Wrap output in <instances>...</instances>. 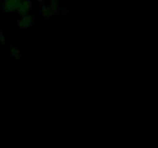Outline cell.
<instances>
[{
  "label": "cell",
  "mask_w": 158,
  "mask_h": 148,
  "mask_svg": "<svg viewBox=\"0 0 158 148\" xmlns=\"http://www.w3.org/2000/svg\"><path fill=\"white\" fill-rule=\"evenodd\" d=\"M49 8L52 12H56L59 10V2L58 0H50V6Z\"/></svg>",
  "instance_id": "obj_6"
},
{
  "label": "cell",
  "mask_w": 158,
  "mask_h": 148,
  "mask_svg": "<svg viewBox=\"0 0 158 148\" xmlns=\"http://www.w3.org/2000/svg\"><path fill=\"white\" fill-rule=\"evenodd\" d=\"M37 1H38L39 2H44L45 1V0H37Z\"/></svg>",
  "instance_id": "obj_9"
},
{
  "label": "cell",
  "mask_w": 158,
  "mask_h": 148,
  "mask_svg": "<svg viewBox=\"0 0 158 148\" xmlns=\"http://www.w3.org/2000/svg\"><path fill=\"white\" fill-rule=\"evenodd\" d=\"M10 53L12 54V56H13L14 58L16 59V60H19V59L21 58V53H20L18 48L15 47V46H12V47L10 48Z\"/></svg>",
  "instance_id": "obj_5"
},
{
  "label": "cell",
  "mask_w": 158,
  "mask_h": 148,
  "mask_svg": "<svg viewBox=\"0 0 158 148\" xmlns=\"http://www.w3.org/2000/svg\"><path fill=\"white\" fill-rule=\"evenodd\" d=\"M22 0H4L2 2L1 7L6 12H17Z\"/></svg>",
  "instance_id": "obj_1"
},
{
  "label": "cell",
  "mask_w": 158,
  "mask_h": 148,
  "mask_svg": "<svg viewBox=\"0 0 158 148\" xmlns=\"http://www.w3.org/2000/svg\"><path fill=\"white\" fill-rule=\"evenodd\" d=\"M32 4L30 0H22L19 7L18 10H17V12L21 16L29 15V12L32 9Z\"/></svg>",
  "instance_id": "obj_3"
},
{
  "label": "cell",
  "mask_w": 158,
  "mask_h": 148,
  "mask_svg": "<svg viewBox=\"0 0 158 148\" xmlns=\"http://www.w3.org/2000/svg\"><path fill=\"white\" fill-rule=\"evenodd\" d=\"M68 12H69V11H68L67 9H66V8H63V9H61V13H63V15H66Z\"/></svg>",
  "instance_id": "obj_8"
},
{
  "label": "cell",
  "mask_w": 158,
  "mask_h": 148,
  "mask_svg": "<svg viewBox=\"0 0 158 148\" xmlns=\"http://www.w3.org/2000/svg\"><path fill=\"white\" fill-rule=\"evenodd\" d=\"M6 36H5V35L3 34V32L0 30V43H1V44H6Z\"/></svg>",
  "instance_id": "obj_7"
},
{
  "label": "cell",
  "mask_w": 158,
  "mask_h": 148,
  "mask_svg": "<svg viewBox=\"0 0 158 148\" xmlns=\"http://www.w3.org/2000/svg\"><path fill=\"white\" fill-rule=\"evenodd\" d=\"M40 14L42 15V16L45 18H49L52 16V11L51 10V9L48 6H45L40 10Z\"/></svg>",
  "instance_id": "obj_4"
},
{
  "label": "cell",
  "mask_w": 158,
  "mask_h": 148,
  "mask_svg": "<svg viewBox=\"0 0 158 148\" xmlns=\"http://www.w3.org/2000/svg\"><path fill=\"white\" fill-rule=\"evenodd\" d=\"M34 17L30 15H26L21 16V18L17 21V24L22 29H29L34 23Z\"/></svg>",
  "instance_id": "obj_2"
}]
</instances>
